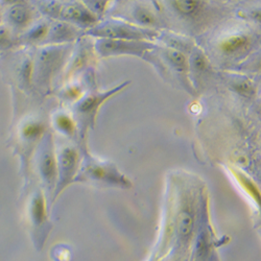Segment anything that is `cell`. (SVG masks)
I'll use <instances>...</instances> for the list:
<instances>
[{
	"instance_id": "ffe728a7",
	"label": "cell",
	"mask_w": 261,
	"mask_h": 261,
	"mask_svg": "<svg viewBox=\"0 0 261 261\" xmlns=\"http://www.w3.org/2000/svg\"><path fill=\"white\" fill-rule=\"evenodd\" d=\"M235 176H236V178H238L239 181H241V183L244 185V187L247 188V190H248L249 192H252L253 198H255V193L259 197L258 190L255 189V186H254V184H253L251 181H249L245 176L242 175V173H235Z\"/></svg>"
},
{
	"instance_id": "52a82bcc",
	"label": "cell",
	"mask_w": 261,
	"mask_h": 261,
	"mask_svg": "<svg viewBox=\"0 0 261 261\" xmlns=\"http://www.w3.org/2000/svg\"><path fill=\"white\" fill-rule=\"evenodd\" d=\"M40 173L43 181L50 188H55L58 182V161L51 147V143H46L42 151L39 162Z\"/></svg>"
},
{
	"instance_id": "2e32d148",
	"label": "cell",
	"mask_w": 261,
	"mask_h": 261,
	"mask_svg": "<svg viewBox=\"0 0 261 261\" xmlns=\"http://www.w3.org/2000/svg\"><path fill=\"white\" fill-rule=\"evenodd\" d=\"M172 5L180 14L187 16L197 12L201 3L193 2V0H179V2H173Z\"/></svg>"
},
{
	"instance_id": "6da1fadb",
	"label": "cell",
	"mask_w": 261,
	"mask_h": 261,
	"mask_svg": "<svg viewBox=\"0 0 261 261\" xmlns=\"http://www.w3.org/2000/svg\"><path fill=\"white\" fill-rule=\"evenodd\" d=\"M195 227V213L194 207L191 200L187 197L183 199L181 207L178 212L176 220V238L177 248L180 253L186 252L188 250L194 233Z\"/></svg>"
},
{
	"instance_id": "ac0fdd59",
	"label": "cell",
	"mask_w": 261,
	"mask_h": 261,
	"mask_svg": "<svg viewBox=\"0 0 261 261\" xmlns=\"http://www.w3.org/2000/svg\"><path fill=\"white\" fill-rule=\"evenodd\" d=\"M14 44L12 31L4 23H0V50L9 49Z\"/></svg>"
},
{
	"instance_id": "484cf974",
	"label": "cell",
	"mask_w": 261,
	"mask_h": 261,
	"mask_svg": "<svg viewBox=\"0 0 261 261\" xmlns=\"http://www.w3.org/2000/svg\"><path fill=\"white\" fill-rule=\"evenodd\" d=\"M210 261H216V259H215V258H213V256H212V258L210 259Z\"/></svg>"
},
{
	"instance_id": "5b68a950",
	"label": "cell",
	"mask_w": 261,
	"mask_h": 261,
	"mask_svg": "<svg viewBox=\"0 0 261 261\" xmlns=\"http://www.w3.org/2000/svg\"><path fill=\"white\" fill-rule=\"evenodd\" d=\"M64 58V50L61 48H46L41 50L37 62V77L41 84L49 81L55 71L59 68Z\"/></svg>"
},
{
	"instance_id": "e0dca14e",
	"label": "cell",
	"mask_w": 261,
	"mask_h": 261,
	"mask_svg": "<svg viewBox=\"0 0 261 261\" xmlns=\"http://www.w3.org/2000/svg\"><path fill=\"white\" fill-rule=\"evenodd\" d=\"M56 125L58 126V128L62 132H64L65 134L68 135H72L74 132V123L72 121V119L70 117H68L67 115H58L56 117Z\"/></svg>"
},
{
	"instance_id": "4fadbf2b",
	"label": "cell",
	"mask_w": 261,
	"mask_h": 261,
	"mask_svg": "<svg viewBox=\"0 0 261 261\" xmlns=\"http://www.w3.org/2000/svg\"><path fill=\"white\" fill-rule=\"evenodd\" d=\"M105 96L100 95V96H89L85 98L77 107L79 111L83 114H92L94 113V111L96 110V108L100 105V102L103 100Z\"/></svg>"
},
{
	"instance_id": "8992f818",
	"label": "cell",
	"mask_w": 261,
	"mask_h": 261,
	"mask_svg": "<svg viewBox=\"0 0 261 261\" xmlns=\"http://www.w3.org/2000/svg\"><path fill=\"white\" fill-rule=\"evenodd\" d=\"M149 46L147 43L142 41H124V40H101L98 44V50L102 56H109L113 54H135L140 55L141 51Z\"/></svg>"
},
{
	"instance_id": "9c48e42d",
	"label": "cell",
	"mask_w": 261,
	"mask_h": 261,
	"mask_svg": "<svg viewBox=\"0 0 261 261\" xmlns=\"http://www.w3.org/2000/svg\"><path fill=\"white\" fill-rule=\"evenodd\" d=\"M59 17L69 21V22L82 25H90L96 21L94 14H92L87 8L77 4L61 7Z\"/></svg>"
},
{
	"instance_id": "277c9868",
	"label": "cell",
	"mask_w": 261,
	"mask_h": 261,
	"mask_svg": "<svg viewBox=\"0 0 261 261\" xmlns=\"http://www.w3.org/2000/svg\"><path fill=\"white\" fill-rule=\"evenodd\" d=\"M91 34L97 37H103L110 40H129L142 41L151 37L150 32L139 30L130 25L124 24H107L91 31Z\"/></svg>"
},
{
	"instance_id": "7a4b0ae2",
	"label": "cell",
	"mask_w": 261,
	"mask_h": 261,
	"mask_svg": "<svg viewBox=\"0 0 261 261\" xmlns=\"http://www.w3.org/2000/svg\"><path fill=\"white\" fill-rule=\"evenodd\" d=\"M84 176L93 182L109 186L128 188L129 181L111 164H93L86 168Z\"/></svg>"
},
{
	"instance_id": "d4e9b609",
	"label": "cell",
	"mask_w": 261,
	"mask_h": 261,
	"mask_svg": "<svg viewBox=\"0 0 261 261\" xmlns=\"http://www.w3.org/2000/svg\"><path fill=\"white\" fill-rule=\"evenodd\" d=\"M3 17H4V11H3L2 4H0V23H3Z\"/></svg>"
},
{
	"instance_id": "7c38bea8",
	"label": "cell",
	"mask_w": 261,
	"mask_h": 261,
	"mask_svg": "<svg viewBox=\"0 0 261 261\" xmlns=\"http://www.w3.org/2000/svg\"><path fill=\"white\" fill-rule=\"evenodd\" d=\"M247 43V38L244 36H233L221 43V48L223 51L231 54L243 48Z\"/></svg>"
},
{
	"instance_id": "ba28073f",
	"label": "cell",
	"mask_w": 261,
	"mask_h": 261,
	"mask_svg": "<svg viewBox=\"0 0 261 261\" xmlns=\"http://www.w3.org/2000/svg\"><path fill=\"white\" fill-rule=\"evenodd\" d=\"M4 19L7 28L12 30H22L31 22L32 12L24 3H12V6L7 9L3 17V22Z\"/></svg>"
},
{
	"instance_id": "9a60e30c",
	"label": "cell",
	"mask_w": 261,
	"mask_h": 261,
	"mask_svg": "<svg viewBox=\"0 0 261 261\" xmlns=\"http://www.w3.org/2000/svg\"><path fill=\"white\" fill-rule=\"evenodd\" d=\"M166 58L169 61V63L172 65L176 69L182 71L187 68V61L185 56L178 50L168 49L166 51Z\"/></svg>"
},
{
	"instance_id": "3957f363",
	"label": "cell",
	"mask_w": 261,
	"mask_h": 261,
	"mask_svg": "<svg viewBox=\"0 0 261 261\" xmlns=\"http://www.w3.org/2000/svg\"><path fill=\"white\" fill-rule=\"evenodd\" d=\"M79 156L76 150L72 147L62 149L58 161V182L56 186V195H58L65 187L68 186L77 170Z\"/></svg>"
},
{
	"instance_id": "603a6c76",
	"label": "cell",
	"mask_w": 261,
	"mask_h": 261,
	"mask_svg": "<svg viewBox=\"0 0 261 261\" xmlns=\"http://www.w3.org/2000/svg\"><path fill=\"white\" fill-rule=\"evenodd\" d=\"M236 89H237L239 92H242V93H244V94H248V93H252V92H253V88H252L251 84H250V83H246V82L239 84V85L236 87Z\"/></svg>"
},
{
	"instance_id": "8fae6325",
	"label": "cell",
	"mask_w": 261,
	"mask_h": 261,
	"mask_svg": "<svg viewBox=\"0 0 261 261\" xmlns=\"http://www.w3.org/2000/svg\"><path fill=\"white\" fill-rule=\"evenodd\" d=\"M48 39L51 42H63L73 39L75 31L68 23H57L48 30Z\"/></svg>"
},
{
	"instance_id": "d6986e66",
	"label": "cell",
	"mask_w": 261,
	"mask_h": 261,
	"mask_svg": "<svg viewBox=\"0 0 261 261\" xmlns=\"http://www.w3.org/2000/svg\"><path fill=\"white\" fill-rule=\"evenodd\" d=\"M48 27L45 24H40L38 27H36L35 29H33L27 36V38L31 41H39L42 40L45 36H47L48 34Z\"/></svg>"
},
{
	"instance_id": "44dd1931",
	"label": "cell",
	"mask_w": 261,
	"mask_h": 261,
	"mask_svg": "<svg viewBox=\"0 0 261 261\" xmlns=\"http://www.w3.org/2000/svg\"><path fill=\"white\" fill-rule=\"evenodd\" d=\"M136 18L143 24H151L154 22V18L147 11L138 10L136 14Z\"/></svg>"
},
{
	"instance_id": "30bf717a",
	"label": "cell",
	"mask_w": 261,
	"mask_h": 261,
	"mask_svg": "<svg viewBox=\"0 0 261 261\" xmlns=\"http://www.w3.org/2000/svg\"><path fill=\"white\" fill-rule=\"evenodd\" d=\"M31 216L35 226H42L46 221V205L41 192H37L32 201Z\"/></svg>"
},
{
	"instance_id": "5bb4252c",
	"label": "cell",
	"mask_w": 261,
	"mask_h": 261,
	"mask_svg": "<svg viewBox=\"0 0 261 261\" xmlns=\"http://www.w3.org/2000/svg\"><path fill=\"white\" fill-rule=\"evenodd\" d=\"M43 133H44V125L40 122H29L21 129V134L28 140L37 139Z\"/></svg>"
},
{
	"instance_id": "cb8c5ba5",
	"label": "cell",
	"mask_w": 261,
	"mask_h": 261,
	"mask_svg": "<svg viewBox=\"0 0 261 261\" xmlns=\"http://www.w3.org/2000/svg\"><path fill=\"white\" fill-rule=\"evenodd\" d=\"M68 94H69L70 97H76V96L80 94V90H79L77 88H71V89L69 90Z\"/></svg>"
},
{
	"instance_id": "7402d4cb",
	"label": "cell",
	"mask_w": 261,
	"mask_h": 261,
	"mask_svg": "<svg viewBox=\"0 0 261 261\" xmlns=\"http://www.w3.org/2000/svg\"><path fill=\"white\" fill-rule=\"evenodd\" d=\"M192 62H193L194 68L197 69V70H199V71H204V70L206 69V67H207L206 59H205L203 56H201V55H197V56H195V57L193 58Z\"/></svg>"
}]
</instances>
